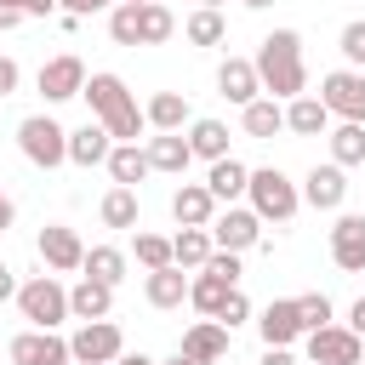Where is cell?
<instances>
[{
  "instance_id": "6da1fadb",
  "label": "cell",
  "mask_w": 365,
  "mask_h": 365,
  "mask_svg": "<svg viewBox=\"0 0 365 365\" xmlns=\"http://www.w3.org/2000/svg\"><path fill=\"white\" fill-rule=\"evenodd\" d=\"M251 68H257V80H262V91H268L274 103H291V97H302V91H308L302 34H297V29H274V34H262V46H257Z\"/></svg>"
},
{
  "instance_id": "7a4b0ae2",
  "label": "cell",
  "mask_w": 365,
  "mask_h": 365,
  "mask_svg": "<svg viewBox=\"0 0 365 365\" xmlns=\"http://www.w3.org/2000/svg\"><path fill=\"white\" fill-rule=\"evenodd\" d=\"M80 97L91 103V120H97L114 143H137V137L148 131V120H143V108H137V97L125 91L120 74H86V91H80Z\"/></svg>"
},
{
  "instance_id": "3957f363",
  "label": "cell",
  "mask_w": 365,
  "mask_h": 365,
  "mask_svg": "<svg viewBox=\"0 0 365 365\" xmlns=\"http://www.w3.org/2000/svg\"><path fill=\"white\" fill-rule=\"evenodd\" d=\"M245 194H251V211H257L262 222H291V217H297V205H302L297 182H291L279 165H257V171H251V182H245Z\"/></svg>"
},
{
  "instance_id": "277c9868",
  "label": "cell",
  "mask_w": 365,
  "mask_h": 365,
  "mask_svg": "<svg viewBox=\"0 0 365 365\" xmlns=\"http://www.w3.org/2000/svg\"><path fill=\"white\" fill-rule=\"evenodd\" d=\"M17 314L34 325V331H57L68 319V291L57 285V274H34L17 285Z\"/></svg>"
},
{
  "instance_id": "5b68a950",
  "label": "cell",
  "mask_w": 365,
  "mask_h": 365,
  "mask_svg": "<svg viewBox=\"0 0 365 365\" xmlns=\"http://www.w3.org/2000/svg\"><path fill=\"white\" fill-rule=\"evenodd\" d=\"M17 148L29 154V165H40V171H57V165L68 160V131H63L51 114H29V120L17 125Z\"/></svg>"
},
{
  "instance_id": "8992f818",
  "label": "cell",
  "mask_w": 365,
  "mask_h": 365,
  "mask_svg": "<svg viewBox=\"0 0 365 365\" xmlns=\"http://www.w3.org/2000/svg\"><path fill=\"white\" fill-rule=\"evenodd\" d=\"M319 103L331 120H348V125H365V74L359 68H331L319 80Z\"/></svg>"
},
{
  "instance_id": "52a82bcc",
  "label": "cell",
  "mask_w": 365,
  "mask_h": 365,
  "mask_svg": "<svg viewBox=\"0 0 365 365\" xmlns=\"http://www.w3.org/2000/svg\"><path fill=\"white\" fill-rule=\"evenodd\" d=\"M125 354V336L114 319H86L74 336H68V359L74 365H114Z\"/></svg>"
},
{
  "instance_id": "ba28073f",
  "label": "cell",
  "mask_w": 365,
  "mask_h": 365,
  "mask_svg": "<svg viewBox=\"0 0 365 365\" xmlns=\"http://www.w3.org/2000/svg\"><path fill=\"white\" fill-rule=\"evenodd\" d=\"M205 234H211V245H217V251H234V257H240V251L262 245V217H257L251 205H222V211L211 217V228H205Z\"/></svg>"
},
{
  "instance_id": "9c48e42d",
  "label": "cell",
  "mask_w": 365,
  "mask_h": 365,
  "mask_svg": "<svg viewBox=\"0 0 365 365\" xmlns=\"http://www.w3.org/2000/svg\"><path fill=\"white\" fill-rule=\"evenodd\" d=\"M302 342H308V365H359L365 359V342L348 325H336V319L319 325V331H308Z\"/></svg>"
},
{
  "instance_id": "30bf717a",
  "label": "cell",
  "mask_w": 365,
  "mask_h": 365,
  "mask_svg": "<svg viewBox=\"0 0 365 365\" xmlns=\"http://www.w3.org/2000/svg\"><path fill=\"white\" fill-rule=\"evenodd\" d=\"M34 245H40V262H46L51 274H74V268L86 262V245H80V234H74L68 222H46Z\"/></svg>"
},
{
  "instance_id": "8fae6325",
  "label": "cell",
  "mask_w": 365,
  "mask_h": 365,
  "mask_svg": "<svg viewBox=\"0 0 365 365\" xmlns=\"http://www.w3.org/2000/svg\"><path fill=\"white\" fill-rule=\"evenodd\" d=\"M6 354H11V365H68V336H57V331H17L6 342Z\"/></svg>"
},
{
  "instance_id": "7c38bea8",
  "label": "cell",
  "mask_w": 365,
  "mask_h": 365,
  "mask_svg": "<svg viewBox=\"0 0 365 365\" xmlns=\"http://www.w3.org/2000/svg\"><path fill=\"white\" fill-rule=\"evenodd\" d=\"M80 91H86V63H80L74 51L40 63V97H46V103H68V97H80Z\"/></svg>"
},
{
  "instance_id": "4fadbf2b",
  "label": "cell",
  "mask_w": 365,
  "mask_h": 365,
  "mask_svg": "<svg viewBox=\"0 0 365 365\" xmlns=\"http://www.w3.org/2000/svg\"><path fill=\"white\" fill-rule=\"evenodd\" d=\"M331 262L342 274H365V217L342 211L336 228H331Z\"/></svg>"
},
{
  "instance_id": "5bb4252c",
  "label": "cell",
  "mask_w": 365,
  "mask_h": 365,
  "mask_svg": "<svg viewBox=\"0 0 365 365\" xmlns=\"http://www.w3.org/2000/svg\"><path fill=\"white\" fill-rule=\"evenodd\" d=\"M297 194H302L314 211H342V200H348V171H342V165H314Z\"/></svg>"
},
{
  "instance_id": "9a60e30c",
  "label": "cell",
  "mask_w": 365,
  "mask_h": 365,
  "mask_svg": "<svg viewBox=\"0 0 365 365\" xmlns=\"http://www.w3.org/2000/svg\"><path fill=\"white\" fill-rule=\"evenodd\" d=\"M228 342H234V331H222L217 319H200V325H188L182 331V359H194V365H217V359H228Z\"/></svg>"
},
{
  "instance_id": "2e32d148",
  "label": "cell",
  "mask_w": 365,
  "mask_h": 365,
  "mask_svg": "<svg viewBox=\"0 0 365 365\" xmlns=\"http://www.w3.org/2000/svg\"><path fill=\"white\" fill-rule=\"evenodd\" d=\"M257 331H262L268 348H291V342L302 336V314H297V302H291V297H285V302H268V308L257 314Z\"/></svg>"
},
{
  "instance_id": "e0dca14e",
  "label": "cell",
  "mask_w": 365,
  "mask_h": 365,
  "mask_svg": "<svg viewBox=\"0 0 365 365\" xmlns=\"http://www.w3.org/2000/svg\"><path fill=\"white\" fill-rule=\"evenodd\" d=\"M217 91L228 97V103H257L262 97V80H257V68H251V57H228L222 68H217Z\"/></svg>"
},
{
  "instance_id": "ac0fdd59",
  "label": "cell",
  "mask_w": 365,
  "mask_h": 365,
  "mask_svg": "<svg viewBox=\"0 0 365 365\" xmlns=\"http://www.w3.org/2000/svg\"><path fill=\"white\" fill-rule=\"evenodd\" d=\"M143 154H148V171H171V177H182L188 171V137L182 131H154L148 143H143Z\"/></svg>"
},
{
  "instance_id": "d6986e66",
  "label": "cell",
  "mask_w": 365,
  "mask_h": 365,
  "mask_svg": "<svg viewBox=\"0 0 365 365\" xmlns=\"http://www.w3.org/2000/svg\"><path fill=\"white\" fill-rule=\"evenodd\" d=\"M171 217H177L182 228H211V217H217L211 188H205V182H182V188L171 194Z\"/></svg>"
},
{
  "instance_id": "ffe728a7",
  "label": "cell",
  "mask_w": 365,
  "mask_h": 365,
  "mask_svg": "<svg viewBox=\"0 0 365 365\" xmlns=\"http://www.w3.org/2000/svg\"><path fill=\"white\" fill-rule=\"evenodd\" d=\"M108 308H114V285H103V279H91V274H80V285L68 291V319H108Z\"/></svg>"
},
{
  "instance_id": "44dd1931",
  "label": "cell",
  "mask_w": 365,
  "mask_h": 365,
  "mask_svg": "<svg viewBox=\"0 0 365 365\" xmlns=\"http://www.w3.org/2000/svg\"><path fill=\"white\" fill-rule=\"evenodd\" d=\"M285 131H297V137H325V131H331V114H325V103H319L314 91L291 97V103H285Z\"/></svg>"
},
{
  "instance_id": "7402d4cb",
  "label": "cell",
  "mask_w": 365,
  "mask_h": 365,
  "mask_svg": "<svg viewBox=\"0 0 365 365\" xmlns=\"http://www.w3.org/2000/svg\"><path fill=\"white\" fill-rule=\"evenodd\" d=\"M143 120H148L154 131H182L194 114H188V97H182V91H154V97L143 103Z\"/></svg>"
},
{
  "instance_id": "603a6c76",
  "label": "cell",
  "mask_w": 365,
  "mask_h": 365,
  "mask_svg": "<svg viewBox=\"0 0 365 365\" xmlns=\"http://www.w3.org/2000/svg\"><path fill=\"white\" fill-rule=\"evenodd\" d=\"M245 182H251V171L228 154V160H211V171H205V188H211V200L217 205H234L240 194H245Z\"/></svg>"
},
{
  "instance_id": "cb8c5ba5",
  "label": "cell",
  "mask_w": 365,
  "mask_h": 365,
  "mask_svg": "<svg viewBox=\"0 0 365 365\" xmlns=\"http://www.w3.org/2000/svg\"><path fill=\"white\" fill-rule=\"evenodd\" d=\"M143 297L154 302V308H182L188 302V274L171 262V268H154L148 279H143Z\"/></svg>"
},
{
  "instance_id": "d4e9b609",
  "label": "cell",
  "mask_w": 365,
  "mask_h": 365,
  "mask_svg": "<svg viewBox=\"0 0 365 365\" xmlns=\"http://www.w3.org/2000/svg\"><path fill=\"white\" fill-rule=\"evenodd\" d=\"M108 148H114V137H108L97 120H86L80 131H68V160H74V165H103Z\"/></svg>"
},
{
  "instance_id": "484cf974",
  "label": "cell",
  "mask_w": 365,
  "mask_h": 365,
  "mask_svg": "<svg viewBox=\"0 0 365 365\" xmlns=\"http://www.w3.org/2000/svg\"><path fill=\"white\" fill-rule=\"evenodd\" d=\"M103 165H108V177H114V188H137V182L148 177V154H143L137 143H114Z\"/></svg>"
},
{
  "instance_id": "4316f807",
  "label": "cell",
  "mask_w": 365,
  "mask_h": 365,
  "mask_svg": "<svg viewBox=\"0 0 365 365\" xmlns=\"http://www.w3.org/2000/svg\"><path fill=\"white\" fill-rule=\"evenodd\" d=\"M240 120H245V137H279L285 131V103H274V97H257V103H245L240 108Z\"/></svg>"
},
{
  "instance_id": "83f0119b",
  "label": "cell",
  "mask_w": 365,
  "mask_h": 365,
  "mask_svg": "<svg viewBox=\"0 0 365 365\" xmlns=\"http://www.w3.org/2000/svg\"><path fill=\"white\" fill-rule=\"evenodd\" d=\"M188 154L194 160H228V125L222 120H188Z\"/></svg>"
},
{
  "instance_id": "f1b7e54d",
  "label": "cell",
  "mask_w": 365,
  "mask_h": 365,
  "mask_svg": "<svg viewBox=\"0 0 365 365\" xmlns=\"http://www.w3.org/2000/svg\"><path fill=\"white\" fill-rule=\"evenodd\" d=\"M211 251H217V245H211L205 228H182V234H171V262H177V268H194V274H200Z\"/></svg>"
},
{
  "instance_id": "f546056e",
  "label": "cell",
  "mask_w": 365,
  "mask_h": 365,
  "mask_svg": "<svg viewBox=\"0 0 365 365\" xmlns=\"http://www.w3.org/2000/svg\"><path fill=\"white\" fill-rule=\"evenodd\" d=\"M80 268H86L91 279H103V285H120V279H125V268H131V257H125L120 245H91Z\"/></svg>"
},
{
  "instance_id": "4dcf8cb0",
  "label": "cell",
  "mask_w": 365,
  "mask_h": 365,
  "mask_svg": "<svg viewBox=\"0 0 365 365\" xmlns=\"http://www.w3.org/2000/svg\"><path fill=\"white\" fill-rule=\"evenodd\" d=\"M325 137H331V165H342V171H348V165H365V125H348V120H342V125H331Z\"/></svg>"
},
{
  "instance_id": "1f68e13d",
  "label": "cell",
  "mask_w": 365,
  "mask_h": 365,
  "mask_svg": "<svg viewBox=\"0 0 365 365\" xmlns=\"http://www.w3.org/2000/svg\"><path fill=\"white\" fill-rule=\"evenodd\" d=\"M137 34H143V46H165L177 34V17L160 0H148V6H137Z\"/></svg>"
},
{
  "instance_id": "d6a6232c",
  "label": "cell",
  "mask_w": 365,
  "mask_h": 365,
  "mask_svg": "<svg viewBox=\"0 0 365 365\" xmlns=\"http://www.w3.org/2000/svg\"><path fill=\"white\" fill-rule=\"evenodd\" d=\"M97 217L108 228H137V188H108L103 205H97Z\"/></svg>"
},
{
  "instance_id": "836d02e7",
  "label": "cell",
  "mask_w": 365,
  "mask_h": 365,
  "mask_svg": "<svg viewBox=\"0 0 365 365\" xmlns=\"http://www.w3.org/2000/svg\"><path fill=\"white\" fill-rule=\"evenodd\" d=\"M182 34H188L194 46H222L228 23H222V11H205V6H200V11H194V17L182 23Z\"/></svg>"
},
{
  "instance_id": "e575fe53",
  "label": "cell",
  "mask_w": 365,
  "mask_h": 365,
  "mask_svg": "<svg viewBox=\"0 0 365 365\" xmlns=\"http://www.w3.org/2000/svg\"><path fill=\"white\" fill-rule=\"evenodd\" d=\"M131 257H137L148 274H154V268H171V240H165V234H137V240H131Z\"/></svg>"
},
{
  "instance_id": "d590c367",
  "label": "cell",
  "mask_w": 365,
  "mask_h": 365,
  "mask_svg": "<svg viewBox=\"0 0 365 365\" xmlns=\"http://www.w3.org/2000/svg\"><path fill=\"white\" fill-rule=\"evenodd\" d=\"M291 302H297V314H302V336L319 331V325H331V314H336L325 291H302V297H291Z\"/></svg>"
},
{
  "instance_id": "8d00e7d4",
  "label": "cell",
  "mask_w": 365,
  "mask_h": 365,
  "mask_svg": "<svg viewBox=\"0 0 365 365\" xmlns=\"http://www.w3.org/2000/svg\"><path fill=\"white\" fill-rule=\"evenodd\" d=\"M108 40H114V46H143V34H137V6H120V0H114V11H108Z\"/></svg>"
},
{
  "instance_id": "74e56055",
  "label": "cell",
  "mask_w": 365,
  "mask_h": 365,
  "mask_svg": "<svg viewBox=\"0 0 365 365\" xmlns=\"http://www.w3.org/2000/svg\"><path fill=\"white\" fill-rule=\"evenodd\" d=\"M336 46H342V57H348V63H354V68L365 74V17L342 23V40H336Z\"/></svg>"
},
{
  "instance_id": "f35d334b",
  "label": "cell",
  "mask_w": 365,
  "mask_h": 365,
  "mask_svg": "<svg viewBox=\"0 0 365 365\" xmlns=\"http://www.w3.org/2000/svg\"><path fill=\"white\" fill-rule=\"evenodd\" d=\"M245 319H251V302H245V291L234 285V291L222 297V308H217V325H222V331H234V325H245Z\"/></svg>"
},
{
  "instance_id": "ab89813d",
  "label": "cell",
  "mask_w": 365,
  "mask_h": 365,
  "mask_svg": "<svg viewBox=\"0 0 365 365\" xmlns=\"http://www.w3.org/2000/svg\"><path fill=\"white\" fill-rule=\"evenodd\" d=\"M57 11H68V17H97V11H114V0H57Z\"/></svg>"
},
{
  "instance_id": "60d3db41",
  "label": "cell",
  "mask_w": 365,
  "mask_h": 365,
  "mask_svg": "<svg viewBox=\"0 0 365 365\" xmlns=\"http://www.w3.org/2000/svg\"><path fill=\"white\" fill-rule=\"evenodd\" d=\"M17 80H23V68H17L11 57H0V97H11V91H17Z\"/></svg>"
},
{
  "instance_id": "b9f144b4",
  "label": "cell",
  "mask_w": 365,
  "mask_h": 365,
  "mask_svg": "<svg viewBox=\"0 0 365 365\" xmlns=\"http://www.w3.org/2000/svg\"><path fill=\"white\" fill-rule=\"evenodd\" d=\"M6 6H17L23 17H51L57 11V0H6Z\"/></svg>"
},
{
  "instance_id": "7bdbcfd3",
  "label": "cell",
  "mask_w": 365,
  "mask_h": 365,
  "mask_svg": "<svg viewBox=\"0 0 365 365\" xmlns=\"http://www.w3.org/2000/svg\"><path fill=\"white\" fill-rule=\"evenodd\" d=\"M348 331H354V336H359V342H365V297H359V302H354V308H348Z\"/></svg>"
},
{
  "instance_id": "ee69618b",
  "label": "cell",
  "mask_w": 365,
  "mask_h": 365,
  "mask_svg": "<svg viewBox=\"0 0 365 365\" xmlns=\"http://www.w3.org/2000/svg\"><path fill=\"white\" fill-rule=\"evenodd\" d=\"M257 365H297V354H291V348H262Z\"/></svg>"
},
{
  "instance_id": "f6af8a7d",
  "label": "cell",
  "mask_w": 365,
  "mask_h": 365,
  "mask_svg": "<svg viewBox=\"0 0 365 365\" xmlns=\"http://www.w3.org/2000/svg\"><path fill=\"white\" fill-rule=\"evenodd\" d=\"M17 23H23V11H17V6H6V0H0V29H17Z\"/></svg>"
},
{
  "instance_id": "bcb514c9",
  "label": "cell",
  "mask_w": 365,
  "mask_h": 365,
  "mask_svg": "<svg viewBox=\"0 0 365 365\" xmlns=\"http://www.w3.org/2000/svg\"><path fill=\"white\" fill-rule=\"evenodd\" d=\"M6 297H17V279H11V268L0 262V302H6Z\"/></svg>"
},
{
  "instance_id": "7dc6e473",
  "label": "cell",
  "mask_w": 365,
  "mask_h": 365,
  "mask_svg": "<svg viewBox=\"0 0 365 365\" xmlns=\"http://www.w3.org/2000/svg\"><path fill=\"white\" fill-rule=\"evenodd\" d=\"M11 217H17V205H11V200H6V188H0V234L11 228Z\"/></svg>"
},
{
  "instance_id": "c3c4849f",
  "label": "cell",
  "mask_w": 365,
  "mask_h": 365,
  "mask_svg": "<svg viewBox=\"0 0 365 365\" xmlns=\"http://www.w3.org/2000/svg\"><path fill=\"white\" fill-rule=\"evenodd\" d=\"M114 365H154V359H148V354H120Z\"/></svg>"
},
{
  "instance_id": "681fc988",
  "label": "cell",
  "mask_w": 365,
  "mask_h": 365,
  "mask_svg": "<svg viewBox=\"0 0 365 365\" xmlns=\"http://www.w3.org/2000/svg\"><path fill=\"white\" fill-rule=\"evenodd\" d=\"M240 6H251V11H262V6H274V0H240Z\"/></svg>"
},
{
  "instance_id": "f907efd6",
  "label": "cell",
  "mask_w": 365,
  "mask_h": 365,
  "mask_svg": "<svg viewBox=\"0 0 365 365\" xmlns=\"http://www.w3.org/2000/svg\"><path fill=\"white\" fill-rule=\"evenodd\" d=\"M165 365H194V359H182V354H171V359H165Z\"/></svg>"
},
{
  "instance_id": "816d5d0a",
  "label": "cell",
  "mask_w": 365,
  "mask_h": 365,
  "mask_svg": "<svg viewBox=\"0 0 365 365\" xmlns=\"http://www.w3.org/2000/svg\"><path fill=\"white\" fill-rule=\"evenodd\" d=\"M200 6H205V11H217V6H222V0H200Z\"/></svg>"
},
{
  "instance_id": "f5cc1de1",
  "label": "cell",
  "mask_w": 365,
  "mask_h": 365,
  "mask_svg": "<svg viewBox=\"0 0 365 365\" xmlns=\"http://www.w3.org/2000/svg\"><path fill=\"white\" fill-rule=\"evenodd\" d=\"M120 6H148V0H120Z\"/></svg>"
},
{
  "instance_id": "db71d44e",
  "label": "cell",
  "mask_w": 365,
  "mask_h": 365,
  "mask_svg": "<svg viewBox=\"0 0 365 365\" xmlns=\"http://www.w3.org/2000/svg\"><path fill=\"white\" fill-rule=\"evenodd\" d=\"M68 365H74V359H68Z\"/></svg>"
}]
</instances>
